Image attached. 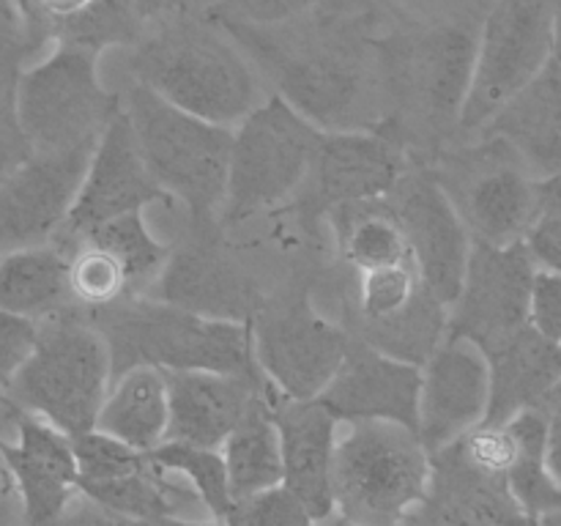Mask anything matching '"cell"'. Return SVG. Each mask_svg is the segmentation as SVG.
Instances as JSON below:
<instances>
[{"mask_svg":"<svg viewBox=\"0 0 561 526\" xmlns=\"http://www.w3.org/2000/svg\"><path fill=\"white\" fill-rule=\"evenodd\" d=\"M104 334L113 376L131 365L162 370L261 373L252 351V323L203 316L157 296L126 294L110 305L85 310Z\"/></svg>","mask_w":561,"mask_h":526,"instance_id":"1","label":"cell"},{"mask_svg":"<svg viewBox=\"0 0 561 526\" xmlns=\"http://www.w3.org/2000/svg\"><path fill=\"white\" fill-rule=\"evenodd\" d=\"M431 453L420 433L389 420L340 422L332 460L334 513L351 524H398L422 504Z\"/></svg>","mask_w":561,"mask_h":526,"instance_id":"2","label":"cell"},{"mask_svg":"<svg viewBox=\"0 0 561 526\" xmlns=\"http://www.w3.org/2000/svg\"><path fill=\"white\" fill-rule=\"evenodd\" d=\"M121 104L148 173L164 195L179 201L192 219H217L228 184L233 126L186 113L142 82H135Z\"/></svg>","mask_w":561,"mask_h":526,"instance_id":"3","label":"cell"},{"mask_svg":"<svg viewBox=\"0 0 561 526\" xmlns=\"http://www.w3.org/2000/svg\"><path fill=\"white\" fill-rule=\"evenodd\" d=\"M110 381L113 359L104 334L88 318L60 310L38 321L36 348L0 400L77 436L96 425Z\"/></svg>","mask_w":561,"mask_h":526,"instance_id":"4","label":"cell"},{"mask_svg":"<svg viewBox=\"0 0 561 526\" xmlns=\"http://www.w3.org/2000/svg\"><path fill=\"white\" fill-rule=\"evenodd\" d=\"M131 75L175 107L236 126L257 104V77L244 55L206 27H170L131 55Z\"/></svg>","mask_w":561,"mask_h":526,"instance_id":"5","label":"cell"},{"mask_svg":"<svg viewBox=\"0 0 561 526\" xmlns=\"http://www.w3.org/2000/svg\"><path fill=\"white\" fill-rule=\"evenodd\" d=\"M323 132L279 93L257 102L233 126L222 225H239L294 197L310 175Z\"/></svg>","mask_w":561,"mask_h":526,"instance_id":"6","label":"cell"},{"mask_svg":"<svg viewBox=\"0 0 561 526\" xmlns=\"http://www.w3.org/2000/svg\"><path fill=\"white\" fill-rule=\"evenodd\" d=\"M102 49L60 42L44 60L20 71L16 124L31 153L93 146L121 110L118 93L99 80Z\"/></svg>","mask_w":561,"mask_h":526,"instance_id":"7","label":"cell"},{"mask_svg":"<svg viewBox=\"0 0 561 526\" xmlns=\"http://www.w3.org/2000/svg\"><path fill=\"white\" fill-rule=\"evenodd\" d=\"M553 0H496L477 36L474 75L458 126L482 129L485 121L535 80L551 60Z\"/></svg>","mask_w":561,"mask_h":526,"instance_id":"8","label":"cell"},{"mask_svg":"<svg viewBox=\"0 0 561 526\" xmlns=\"http://www.w3.org/2000/svg\"><path fill=\"white\" fill-rule=\"evenodd\" d=\"M252 351L279 398H318L351 345V332L329 321L307 296L252 316Z\"/></svg>","mask_w":561,"mask_h":526,"instance_id":"9","label":"cell"},{"mask_svg":"<svg viewBox=\"0 0 561 526\" xmlns=\"http://www.w3.org/2000/svg\"><path fill=\"white\" fill-rule=\"evenodd\" d=\"M535 274L524 239L513 244L474 239L458 299L447 307L444 334L469 338L482 351H491L529 323Z\"/></svg>","mask_w":561,"mask_h":526,"instance_id":"10","label":"cell"},{"mask_svg":"<svg viewBox=\"0 0 561 526\" xmlns=\"http://www.w3.org/2000/svg\"><path fill=\"white\" fill-rule=\"evenodd\" d=\"M387 201L403 225L411 258L427 294L449 307L460 294L474 241L453 195L436 175L405 170Z\"/></svg>","mask_w":561,"mask_h":526,"instance_id":"11","label":"cell"},{"mask_svg":"<svg viewBox=\"0 0 561 526\" xmlns=\"http://www.w3.org/2000/svg\"><path fill=\"white\" fill-rule=\"evenodd\" d=\"M164 197L168 195L162 192V186L148 173V164L137 146L124 104H121L118 113L93 142L75 203L66 214V222L49 241L66 250L85 230L126 211H142Z\"/></svg>","mask_w":561,"mask_h":526,"instance_id":"12","label":"cell"},{"mask_svg":"<svg viewBox=\"0 0 561 526\" xmlns=\"http://www.w3.org/2000/svg\"><path fill=\"white\" fill-rule=\"evenodd\" d=\"M491 367L485 351L469 338L444 334L422 362L416 433L427 453L447 447L485 420Z\"/></svg>","mask_w":561,"mask_h":526,"instance_id":"13","label":"cell"},{"mask_svg":"<svg viewBox=\"0 0 561 526\" xmlns=\"http://www.w3.org/2000/svg\"><path fill=\"white\" fill-rule=\"evenodd\" d=\"M93 146L31 153L0 175V252L44 244L66 222Z\"/></svg>","mask_w":561,"mask_h":526,"instance_id":"14","label":"cell"},{"mask_svg":"<svg viewBox=\"0 0 561 526\" xmlns=\"http://www.w3.org/2000/svg\"><path fill=\"white\" fill-rule=\"evenodd\" d=\"M403 146L373 129H327L307 175V206L316 214L343 203L389 197L403 173ZM301 186V190H305Z\"/></svg>","mask_w":561,"mask_h":526,"instance_id":"15","label":"cell"},{"mask_svg":"<svg viewBox=\"0 0 561 526\" xmlns=\"http://www.w3.org/2000/svg\"><path fill=\"white\" fill-rule=\"evenodd\" d=\"M14 422L16 438H0V453L9 466L14 491L20 493L25 524H53L64 518L80 480L71 436L25 409L0 400Z\"/></svg>","mask_w":561,"mask_h":526,"instance_id":"16","label":"cell"},{"mask_svg":"<svg viewBox=\"0 0 561 526\" xmlns=\"http://www.w3.org/2000/svg\"><path fill=\"white\" fill-rule=\"evenodd\" d=\"M422 365L351 334L343 365L318 398L340 422L389 420L416 431Z\"/></svg>","mask_w":561,"mask_h":526,"instance_id":"17","label":"cell"},{"mask_svg":"<svg viewBox=\"0 0 561 526\" xmlns=\"http://www.w3.org/2000/svg\"><path fill=\"white\" fill-rule=\"evenodd\" d=\"M192 239L170 247L164 268L159 272L157 290L148 296L203 312V316L252 321L257 312L255 290L241 268L225 255L217 239H211L214 219H192Z\"/></svg>","mask_w":561,"mask_h":526,"instance_id":"18","label":"cell"},{"mask_svg":"<svg viewBox=\"0 0 561 526\" xmlns=\"http://www.w3.org/2000/svg\"><path fill=\"white\" fill-rule=\"evenodd\" d=\"M272 414L283 449V485L305 504L312 524L332 518V460L340 420L321 398L294 400L274 395Z\"/></svg>","mask_w":561,"mask_h":526,"instance_id":"19","label":"cell"},{"mask_svg":"<svg viewBox=\"0 0 561 526\" xmlns=\"http://www.w3.org/2000/svg\"><path fill=\"white\" fill-rule=\"evenodd\" d=\"M168 373L170 422L164 442L222 447L255 398L272 384L263 373L164 370Z\"/></svg>","mask_w":561,"mask_h":526,"instance_id":"20","label":"cell"},{"mask_svg":"<svg viewBox=\"0 0 561 526\" xmlns=\"http://www.w3.org/2000/svg\"><path fill=\"white\" fill-rule=\"evenodd\" d=\"M493 157H480V170L469 179L460 197H453L469 228L471 239L488 244H513L524 239L526 228L537 217L542 203L540 181L515 159L510 162V148L499 157L502 142L488 137Z\"/></svg>","mask_w":561,"mask_h":526,"instance_id":"21","label":"cell"},{"mask_svg":"<svg viewBox=\"0 0 561 526\" xmlns=\"http://www.w3.org/2000/svg\"><path fill=\"white\" fill-rule=\"evenodd\" d=\"M482 132L502 140L531 179L561 175V64L548 60L535 80L485 121Z\"/></svg>","mask_w":561,"mask_h":526,"instance_id":"22","label":"cell"},{"mask_svg":"<svg viewBox=\"0 0 561 526\" xmlns=\"http://www.w3.org/2000/svg\"><path fill=\"white\" fill-rule=\"evenodd\" d=\"M409 521L433 524H524L504 477L477 469L458 442L431 453V482Z\"/></svg>","mask_w":561,"mask_h":526,"instance_id":"23","label":"cell"},{"mask_svg":"<svg viewBox=\"0 0 561 526\" xmlns=\"http://www.w3.org/2000/svg\"><path fill=\"white\" fill-rule=\"evenodd\" d=\"M477 38L466 27L447 25L416 36L403 53L405 91L433 121H455L463 113L474 75Z\"/></svg>","mask_w":561,"mask_h":526,"instance_id":"24","label":"cell"},{"mask_svg":"<svg viewBox=\"0 0 561 526\" xmlns=\"http://www.w3.org/2000/svg\"><path fill=\"white\" fill-rule=\"evenodd\" d=\"M491 398L482 422H507L524 409H542L561 378V345L542 338L531 323L485 351Z\"/></svg>","mask_w":561,"mask_h":526,"instance_id":"25","label":"cell"},{"mask_svg":"<svg viewBox=\"0 0 561 526\" xmlns=\"http://www.w3.org/2000/svg\"><path fill=\"white\" fill-rule=\"evenodd\" d=\"M279 96L321 129H351V115L365 96V75L340 55L318 53L285 64L279 69Z\"/></svg>","mask_w":561,"mask_h":526,"instance_id":"26","label":"cell"},{"mask_svg":"<svg viewBox=\"0 0 561 526\" xmlns=\"http://www.w3.org/2000/svg\"><path fill=\"white\" fill-rule=\"evenodd\" d=\"M168 373L153 365H131L113 376L93 427L151 453L168 438Z\"/></svg>","mask_w":561,"mask_h":526,"instance_id":"27","label":"cell"},{"mask_svg":"<svg viewBox=\"0 0 561 526\" xmlns=\"http://www.w3.org/2000/svg\"><path fill=\"white\" fill-rule=\"evenodd\" d=\"M69 255L53 241L0 252V310L42 318L69 310Z\"/></svg>","mask_w":561,"mask_h":526,"instance_id":"28","label":"cell"},{"mask_svg":"<svg viewBox=\"0 0 561 526\" xmlns=\"http://www.w3.org/2000/svg\"><path fill=\"white\" fill-rule=\"evenodd\" d=\"M274 395V387H268L261 398H255L219 447L233 502L283 482V449L272 414Z\"/></svg>","mask_w":561,"mask_h":526,"instance_id":"29","label":"cell"},{"mask_svg":"<svg viewBox=\"0 0 561 526\" xmlns=\"http://www.w3.org/2000/svg\"><path fill=\"white\" fill-rule=\"evenodd\" d=\"M323 217L332 225L340 258L354 272L414 261L403 225L387 197L343 203V206L329 208Z\"/></svg>","mask_w":561,"mask_h":526,"instance_id":"30","label":"cell"},{"mask_svg":"<svg viewBox=\"0 0 561 526\" xmlns=\"http://www.w3.org/2000/svg\"><path fill=\"white\" fill-rule=\"evenodd\" d=\"M515 436V458L507 485L526 521H548L561 510V485L546 464L548 416L542 409H524L507 420Z\"/></svg>","mask_w":561,"mask_h":526,"instance_id":"31","label":"cell"},{"mask_svg":"<svg viewBox=\"0 0 561 526\" xmlns=\"http://www.w3.org/2000/svg\"><path fill=\"white\" fill-rule=\"evenodd\" d=\"M36 44V36L25 25L14 0H0V175L31 157V148L16 124V80L22 58Z\"/></svg>","mask_w":561,"mask_h":526,"instance_id":"32","label":"cell"},{"mask_svg":"<svg viewBox=\"0 0 561 526\" xmlns=\"http://www.w3.org/2000/svg\"><path fill=\"white\" fill-rule=\"evenodd\" d=\"M77 241H93V244L113 252L121 266H124L126 277H129L131 294H137L146 283H153L170 255V244L159 241L148 230L142 211H126L121 217H113L107 222L96 225V228L85 230L64 252H69Z\"/></svg>","mask_w":561,"mask_h":526,"instance_id":"33","label":"cell"},{"mask_svg":"<svg viewBox=\"0 0 561 526\" xmlns=\"http://www.w3.org/2000/svg\"><path fill=\"white\" fill-rule=\"evenodd\" d=\"M151 458L164 469L175 471L186 485L195 491L208 515L217 521L228 518L233 507V496L228 488V471H225L222 453L217 447H197L186 442H162L151 449Z\"/></svg>","mask_w":561,"mask_h":526,"instance_id":"34","label":"cell"},{"mask_svg":"<svg viewBox=\"0 0 561 526\" xmlns=\"http://www.w3.org/2000/svg\"><path fill=\"white\" fill-rule=\"evenodd\" d=\"M71 301L82 310H96L121 296L131 294L129 277L113 252L93 241H77L69 252Z\"/></svg>","mask_w":561,"mask_h":526,"instance_id":"35","label":"cell"},{"mask_svg":"<svg viewBox=\"0 0 561 526\" xmlns=\"http://www.w3.org/2000/svg\"><path fill=\"white\" fill-rule=\"evenodd\" d=\"M71 447H75L77 469H80L77 485L80 482L113 480V477L131 474V471H140L151 464V453L129 447L126 442L99 431V427L71 436Z\"/></svg>","mask_w":561,"mask_h":526,"instance_id":"36","label":"cell"},{"mask_svg":"<svg viewBox=\"0 0 561 526\" xmlns=\"http://www.w3.org/2000/svg\"><path fill=\"white\" fill-rule=\"evenodd\" d=\"M225 524L236 526H307L312 524V518L307 515L305 504L296 499V493L290 488H285L283 482L272 488H263V491L252 493V496L236 499L233 507H230Z\"/></svg>","mask_w":561,"mask_h":526,"instance_id":"37","label":"cell"},{"mask_svg":"<svg viewBox=\"0 0 561 526\" xmlns=\"http://www.w3.org/2000/svg\"><path fill=\"white\" fill-rule=\"evenodd\" d=\"M318 0H217L206 11L208 20L225 27H277L299 20Z\"/></svg>","mask_w":561,"mask_h":526,"instance_id":"38","label":"cell"},{"mask_svg":"<svg viewBox=\"0 0 561 526\" xmlns=\"http://www.w3.org/2000/svg\"><path fill=\"white\" fill-rule=\"evenodd\" d=\"M38 340V321L16 312L0 310V395L20 373Z\"/></svg>","mask_w":561,"mask_h":526,"instance_id":"39","label":"cell"},{"mask_svg":"<svg viewBox=\"0 0 561 526\" xmlns=\"http://www.w3.org/2000/svg\"><path fill=\"white\" fill-rule=\"evenodd\" d=\"M524 244L529 250L537 268L561 274V206L542 197L540 211L531 219L524 233Z\"/></svg>","mask_w":561,"mask_h":526,"instance_id":"40","label":"cell"},{"mask_svg":"<svg viewBox=\"0 0 561 526\" xmlns=\"http://www.w3.org/2000/svg\"><path fill=\"white\" fill-rule=\"evenodd\" d=\"M529 323L542 338L561 343V274L537 268L531 283Z\"/></svg>","mask_w":561,"mask_h":526,"instance_id":"41","label":"cell"},{"mask_svg":"<svg viewBox=\"0 0 561 526\" xmlns=\"http://www.w3.org/2000/svg\"><path fill=\"white\" fill-rule=\"evenodd\" d=\"M546 464L551 469L553 480L561 485V422L548 420V447H546Z\"/></svg>","mask_w":561,"mask_h":526,"instance_id":"42","label":"cell"},{"mask_svg":"<svg viewBox=\"0 0 561 526\" xmlns=\"http://www.w3.org/2000/svg\"><path fill=\"white\" fill-rule=\"evenodd\" d=\"M142 20H153V16L168 14L170 9L175 5V0H126Z\"/></svg>","mask_w":561,"mask_h":526,"instance_id":"43","label":"cell"},{"mask_svg":"<svg viewBox=\"0 0 561 526\" xmlns=\"http://www.w3.org/2000/svg\"><path fill=\"white\" fill-rule=\"evenodd\" d=\"M551 58L561 64V0L551 5Z\"/></svg>","mask_w":561,"mask_h":526,"instance_id":"44","label":"cell"},{"mask_svg":"<svg viewBox=\"0 0 561 526\" xmlns=\"http://www.w3.org/2000/svg\"><path fill=\"white\" fill-rule=\"evenodd\" d=\"M542 411H546V416L551 422H561V378L553 384L551 392H548L546 403H542Z\"/></svg>","mask_w":561,"mask_h":526,"instance_id":"45","label":"cell"},{"mask_svg":"<svg viewBox=\"0 0 561 526\" xmlns=\"http://www.w3.org/2000/svg\"><path fill=\"white\" fill-rule=\"evenodd\" d=\"M540 192H542V197H548V201L559 203L561 206V175H557V179L540 181Z\"/></svg>","mask_w":561,"mask_h":526,"instance_id":"46","label":"cell"},{"mask_svg":"<svg viewBox=\"0 0 561 526\" xmlns=\"http://www.w3.org/2000/svg\"><path fill=\"white\" fill-rule=\"evenodd\" d=\"M214 3H217V0H175V5H179V9L192 11V14H197V11H203V14H206Z\"/></svg>","mask_w":561,"mask_h":526,"instance_id":"47","label":"cell"},{"mask_svg":"<svg viewBox=\"0 0 561 526\" xmlns=\"http://www.w3.org/2000/svg\"><path fill=\"white\" fill-rule=\"evenodd\" d=\"M9 491H14V482H11L9 466H5L3 453H0V496H5Z\"/></svg>","mask_w":561,"mask_h":526,"instance_id":"48","label":"cell"},{"mask_svg":"<svg viewBox=\"0 0 561 526\" xmlns=\"http://www.w3.org/2000/svg\"><path fill=\"white\" fill-rule=\"evenodd\" d=\"M559 345H561V343H559Z\"/></svg>","mask_w":561,"mask_h":526,"instance_id":"49","label":"cell"}]
</instances>
